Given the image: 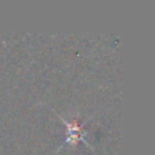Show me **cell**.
Here are the masks:
<instances>
[{"instance_id":"6da1fadb","label":"cell","mask_w":155,"mask_h":155,"mask_svg":"<svg viewBox=\"0 0 155 155\" xmlns=\"http://www.w3.org/2000/svg\"><path fill=\"white\" fill-rule=\"evenodd\" d=\"M60 117V120L64 123L65 125V143L71 147H75L80 142H83L87 147L93 148L91 144L87 142V132L83 128V124L79 123V120H68V118L61 117L60 114H57Z\"/></svg>"}]
</instances>
